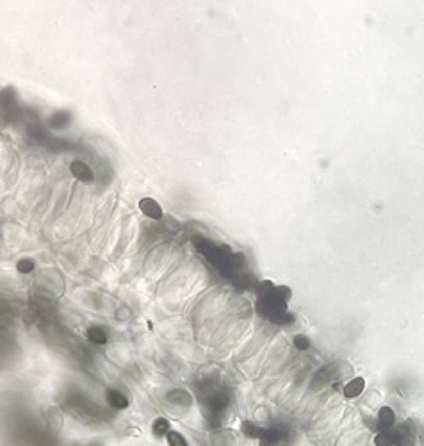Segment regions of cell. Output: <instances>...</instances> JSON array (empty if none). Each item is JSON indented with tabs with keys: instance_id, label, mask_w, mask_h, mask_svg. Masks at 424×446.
Wrapping results in <instances>:
<instances>
[{
	"instance_id": "7c38bea8",
	"label": "cell",
	"mask_w": 424,
	"mask_h": 446,
	"mask_svg": "<svg viewBox=\"0 0 424 446\" xmlns=\"http://www.w3.org/2000/svg\"><path fill=\"white\" fill-rule=\"evenodd\" d=\"M32 268H34V263L29 259H21L20 263H18V271H20V273H29Z\"/></svg>"
},
{
	"instance_id": "5b68a950",
	"label": "cell",
	"mask_w": 424,
	"mask_h": 446,
	"mask_svg": "<svg viewBox=\"0 0 424 446\" xmlns=\"http://www.w3.org/2000/svg\"><path fill=\"white\" fill-rule=\"evenodd\" d=\"M71 173H73V175L77 177V179H81V180H91L93 179L91 170H89L86 165H82V162H79V161L71 162Z\"/></svg>"
},
{
	"instance_id": "8fae6325",
	"label": "cell",
	"mask_w": 424,
	"mask_h": 446,
	"mask_svg": "<svg viewBox=\"0 0 424 446\" xmlns=\"http://www.w3.org/2000/svg\"><path fill=\"white\" fill-rule=\"evenodd\" d=\"M168 443H169V446H187V441H186V437L182 436V434H179V432H175V430H169L168 432Z\"/></svg>"
},
{
	"instance_id": "ba28073f",
	"label": "cell",
	"mask_w": 424,
	"mask_h": 446,
	"mask_svg": "<svg viewBox=\"0 0 424 446\" xmlns=\"http://www.w3.org/2000/svg\"><path fill=\"white\" fill-rule=\"evenodd\" d=\"M88 337H89V341H91V343H95V344H106L107 343V336H106V332H104L102 328H96V327L89 328Z\"/></svg>"
},
{
	"instance_id": "277c9868",
	"label": "cell",
	"mask_w": 424,
	"mask_h": 446,
	"mask_svg": "<svg viewBox=\"0 0 424 446\" xmlns=\"http://www.w3.org/2000/svg\"><path fill=\"white\" fill-rule=\"evenodd\" d=\"M364 386H365L364 379H360V377H358V379H353L346 386V389H344V394H346V398H357L358 394H360L362 391H364Z\"/></svg>"
},
{
	"instance_id": "4fadbf2b",
	"label": "cell",
	"mask_w": 424,
	"mask_h": 446,
	"mask_svg": "<svg viewBox=\"0 0 424 446\" xmlns=\"http://www.w3.org/2000/svg\"><path fill=\"white\" fill-rule=\"evenodd\" d=\"M294 344L298 348H302V350H305L307 346H309V341H307V337H303V336H298L294 339Z\"/></svg>"
},
{
	"instance_id": "9c48e42d",
	"label": "cell",
	"mask_w": 424,
	"mask_h": 446,
	"mask_svg": "<svg viewBox=\"0 0 424 446\" xmlns=\"http://www.w3.org/2000/svg\"><path fill=\"white\" fill-rule=\"evenodd\" d=\"M152 430L155 432V436H168V432H169V423H168V419H164V418L155 419L154 427H152Z\"/></svg>"
},
{
	"instance_id": "8992f818",
	"label": "cell",
	"mask_w": 424,
	"mask_h": 446,
	"mask_svg": "<svg viewBox=\"0 0 424 446\" xmlns=\"http://www.w3.org/2000/svg\"><path fill=\"white\" fill-rule=\"evenodd\" d=\"M107 402L112 405L114 409H125L127 405H129V402H127V398L123 396L121 393H118V391L111 389L107 391Z\"/></svg>"
},
{
	"instance_id": "7a4b0ae2",
	"label": "cell",
	"mask_w": 424,
	"mask_h": 446,
	"mask_svg": "<svg viewBox=\"0 0 424 446\" xmlns=\"http://www.w3.org/2000/svg\"><path fill=\"white\" fill-rule=\"evenodd\" d=\"M394 421H396V418H394L392 409L383 407L382 411L378 412V430L380 432H383V430H392Z\"/></svg>"
},
{
	"instance_id": "6da1fadb",
	"label": "cell",
	"mask_w": 424,
	"mask_h": 446,
	"mask_svg": "<svg viewBox=\"0 0 424 446\" xmlns=\"http://www.w3.org/2000/svg\"><path fill=\"white\" fill-rule=\"evenodd\" d=\"M282 441H284V432L280 429H267L260 437V446H278Z\"/></svg>"
},
{
	"instance_id": "3957f363",
	"label": "cell",
	"mask_w": 424,
	"mask_h": 446,
	"mask_svg": "<svg viewBox=\"0 0 424 446\" xmlns=\"http://www.w3.org/2000/svg\"><path fill=\"white\" fill-rule=\"evenodd\" d=\"M139 209L146 216H150V218L159 220L162 216V211L161 207H159V204L155 200H152V198H143V200L139 202Z\"/></svg>"
},
{
	"instance_id": "30bf717a",
	"label": "cell",
	"mask_w": 424,
	"mask_h": 446,
	"mask_svg": "<svg viewBox=\"0 0 424 446\" xmlns=\"http://www.w3.org/2000/svg\"><path fill=\"white\" fill-rule=\"evenodd\" d=\"M242 432H244V436H248V437H255V439H260V437H262V434H264V429H260V427H257V425H252V423H244V425H242Z\"/></svg>"
},
{
	"instance_id": "52a82bcc",
	"label": "cell",
	"mask_w": 424,
	"mask_h": 446,
	"mask_svg": "<svg viewBox=\"0 0 424 446\" xmlns=\"http://www.w3.org/2000/svg\"><path fill=\"white\" fill-rule=\"evenodd\" d=\"M375 444L376 446H396V439H394V432L392 430H383V432H378L375 437Z\"/></svg>"
}]
</instances>
